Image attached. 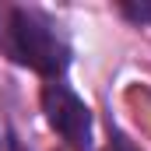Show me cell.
Returning <instances> with one entry per match:
<instances>
[{
    "label": "cell",
    "instance_id": "cell-1",
    "mask_svg": "<svg viewBox=\"0 0 151 151\" xmlns=\"http://www.w3.org/2000/svg\"><path fill=\"white\" fill-rule=\"evenodd\" d=\"M11 53L18 63L53 81L67 70V60H70V49L56 32V25L42 11H28V7L11 11Z\"/></svg>",
    "mask_w": 151,
    "mask_h": 151
},
{
    "label": "cell",
    "instance_id": "cell-2",
    "mask_svg": "<svg viewBox=\"0 0 151 151\" xmlns=\"http://www.w3.org/2000/svg\"><path fill=\"white\" fill-rule=\"evenodd\" d=\"M42 113L49 119V127L74 151H88L91 148V113H88V106L77 99L67 84L49 81L42 88Z\"/></svg>",
    "mask_w": 151,
    "mask_h": 151
},
{
    "label": "cell",
    "instance_id": "cell-3",
    "mask_svg": "<svg viewBox=\"0 0 151 151\" xmlns=\"http://www.w3.org/2000/svg\"><path fill=\"white\" fill-rule=\"evenodd\" d=\"M123 11H127L130 18H137V21H148L151 18V7H123Z\"/></svg>",
    "mask_w": 151,
    "mask_h": 151
}]
</instances>
